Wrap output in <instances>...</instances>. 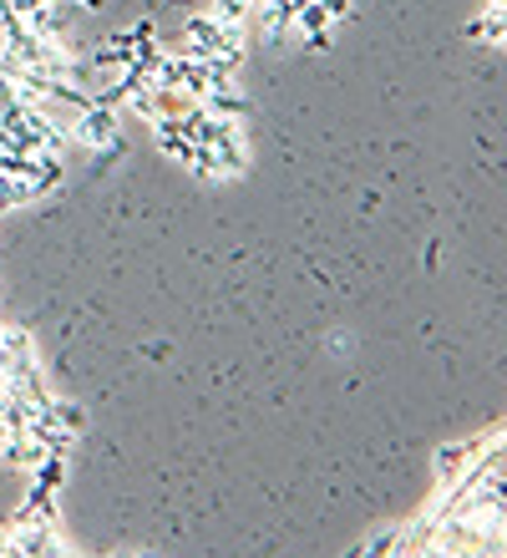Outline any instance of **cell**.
Returning <instances> with one entry per match:
<instances>
[{
	"instance_id": "5",
	"label": "cell",
	"mask_w": 507,
	"mask_h": 558,
	"mask_svg": "<svg viewBox=\"0 0 507 558\" xmlns=\"http://www.w3.org/2000/svg\"><path fill=\"white\" fill-rule=\"evenodd\" d=\"M355 554H396V529H381V533H371Z\"/></svg>"
},
{
	"instance_id": "4",
	"label": "cell",
	"mask_w": 507,
	"mask_h": 558,
	"mask_svg": "<svg viewBox=\"0 0 507 558\" xmlns=\"http://www.w3.org/2000/svg\"><path fill=\"white\" fill-rule=\"evenodd\" d=\"M249 0H208V15H214L218 26H249Z\"/></svg>"
},
{
	"instance_id": "2",
	"label": "cell",
	"mask_w": 507,
	"mask_h": 558,
	"mask_svg": "<svg viewBox=\"0 0 507 558\" xmlns=\"http://www.w3.org/2000/svg\"><path fill=\"white\" fill-rule=\"evenodd\" d=\"M67 137L72 143H82L87 153H101L107 143H117V107H82V112H72V122H67Z\"/></svg>"
},
{
	"instance_id": "3",
	"label": "cell",
	"mask_w": 507,
	"mask_h": 558,
	"mask_svg": "<svg viewBox=\"0 0 507 558\" xmlns=\"http://www.w3.org/2000/svg\"><path fill=\"white\" fill-rule=\"evenodd\" d=\"M482 441L487 437H472V441H451V447H436V457H432V472H436V483L442 487H451L457 477L467 472V462L482 452Z\"/></svg>"
},
{
	"instance_id": "8",
	"label": "cell",
	"mask_w": 507,
	"mask_h": 558,
	"mask_svg": "<svg viewBox=\"0 0 507 558\" xmlns=\"http://www.w3.org/2000/svg\"><path fill=\"white\" fill-rule=\"evenodd\" d=\"M249 5H254V0H249Z\"/></svg>"
},
{
	"instance_id": "7",
	"label": "cell",
	"mask_w": 507,
	"mask_h": 558,
	"mask_svg": "<svg viewBox=\"0 0 507 558\" xmlns=\"http://www.w3.org/2000/svg\"><path fill=\"white\" fill-rule=\"evenodd\" d=\"M11 554V529H0V558Z\"/></svg>"
},
{
	"instance_id": "6",
	"label": "cell",
	"mask_w": 507,
	"mask_h": 558,
	"mask_svg": "<svg viewBox=\"0 0 507 558\" xmlns=\"http://www.w3.org/2000/svg\"><path fill=\"white\" fill-rule=\"evenodd\" d=\"M15 15H31V11H46V5H57V0H11Z\"/></svg>"
},
{
	"instance_id": "1",
	"label": "cell",
	"mask_w": 507,
	"mask_h": 558,
	"mask_svg": "<svg viewBox=\"0 0 507 558\" xmlns=\"http://www.w3.org/2000/svg\"><path fill=\"white\" fill-rule=\"evenodd\" d=\"M11 529V554L15 558H61L72 554L61 523H5Z\"/></svg>"
}]
</instances>
